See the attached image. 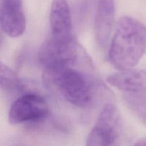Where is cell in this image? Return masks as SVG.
I'll use <instances>...</instances> for the list:
<instances>
[{
    "label": "cell",
    "mask_w": 146,
    "mask_h": 146,
    "mask_svg": "<svg viewBox=\"0 0 146 146\" xmlns=\"http://www.w3.org/2000/svg\"><path fill=\"white\" fill-rule=\"evenodd\" d=\"M115 88L125 93H146V71L133 68L120 70L107 77Z\"/></svg>",
    "instance_id": "obj_8"
},
{
    "label": "cell",
    "mask_w": 146,
    "mask_h": 146,
    "mask_svg": "<svg viewBox=\"0 0 146 146\" xmlns=\"http://www.w3.org/2000/svg\"><path fill=\"white\" fill-rule=\"evenodd\" d=\"M50 21V38L60 42H68L74 38L71 11L67 0H52Z\"/></svg>",
    "instance_id": "obj_5"
},
{
    "label": "cell",
    "mask_w": 146,
    "mask_h": 146,
    "mask_svg": "<svg viewBox=\"0 0 146 146\" xmlns=\"http://www.w3.org/2000/svg\"><path fill=\"white\" fill-rule=\"evenodd\" d=\"M146 51V26L133 17L117 22L109 50V61L118 70L133 68Z\"/></svg>",
    "instance_id": "obj_2"
},
{
    "label": "cell",
    "mask_w": 146,
    "mask_h": 146,
    "mask_svg": "<svg viewBox=\"0 0 146 146\" xmlns=\"http://www.w3.org/2000/svg\"><path fill=\"white\" fill-rule=\"evenodd\" d=\"M122 132V120L117 106L108 103L103 107L89 133L86 145L110 146L117 143Z\"/></svg>",
    "instance_id": "obj_3"
},
{
    "label": "cell",
    "mask_w": 146,
    "mask_h": 146,
    "mask_svg": "<svg viewBox=\"0 0 146 146\" xmlns=\"http://www.w3.org/2000/svg\"><path fill=\"white\" fill-rule=\"evenodd\" d=\"M136 145H146V137H143V138H140V139L137 140V142L135 143Z\"/></svg>",
    "instance_id": "obj_11"
},
{
    "label": "cell",
    "mask_w": 146,
    "mask_h": 146,
    "mask_svg": "<svg viewBox=\"0 0 146 146\" xmlns=\"http://www.w3.org/2000/svg\"><path fill=\"white\" fill-rule=\"evenodd\" d=\"M21 81L14 71L0 60V88L14 91L21 88Z\"/></svg>",
    "instance_id": "obj_10"
},
{
    "label": "cell",
    "mask_w": 146,
    "mask_h": 146,
    "mask_svg": "<svg viewBox=\"0 0 146 146\" xmlns=\"http://www.w3.org/2000/svg\"><path fill=\"white\" fill-rule=\"evenodd\" d=\"M50 113L48 103L42 96L34 93L23 94L11 104L9 121L11 124L36 123L44 121Z\"/></svg>",
    "instance_id": "obj_4"
},
{
    "label": "cell",
    "mask_w": 146,
    "mask_h": 146,
    "mask_svg": "<svg viewBox=\"0 0 146 146\" xmlns=\"http://www.w3.org/2000/svg\"><path fill=\"white\" fill-rule=\"evenodd\" d=\"M124 100L129 108L146 124V93H125Z\"/></svg>",
    "instance_id": "obj_9"
},
{
    "label": "cell",
    "mask_w": 146,
    "mask_h": 146,
    "mask_svg": "<svg viewBox=\"0 0 146 146\" xmlns=\"http://www.w3.org/2000/svg\"><path fill=\"white\" fill-rule=\"evenodd\" d=\"M92 62L87 55L77 61L44 70V78L63 98L78 108L90 107L95 101L98 82Z\"/></svg>",
    "instance_id": "obj_1"
},
{
    "label": "cell",
    "mask_w": 146,
    "mask_h": 146,
    "mask_svg": "<svg viewBox=\"0 0 146 146\" xmlns=\"http://www.w3.org/2000/svg\"><path fill=\"white\" fill-rule=\"evenodd\" d=\"M0 4H1V0H0ZM3 41V31L1 28V25H0V47H1V44H2Z\"/></svg>",
    "instance_id": "obj_12"
},
{
    "label": "cell",
    "mask_w": 146,
    "mask_h": 146,
    "mask_svg": "<svg viewBox=\"0 0 146 146\" xmlns=\"http://www.w3.org/2000/svg\"><path fill=\"white\" fill-rule=\"evenodd\" d=\"M115 12V0H98L94 19V33L97 44L104 48L108 43Z\"/></svg>",
    "instance_id": "obj_7"
},
{
    "label": "cell",
    "mask_w": 146,
    "mask_h": 146,
    "mask_svg": "<svg viewBox=\"0 0 146 146\" xmlns=\"http://www.w3.org/2000/svg\"><path fill=\"white\" fill-rule=\"evenodd\" d=\"M0 25L9 36L19 37L26 29V18L22 0H1Z\"/></svg>",
    "instance_id": "obj_6"
}]
</instances>
